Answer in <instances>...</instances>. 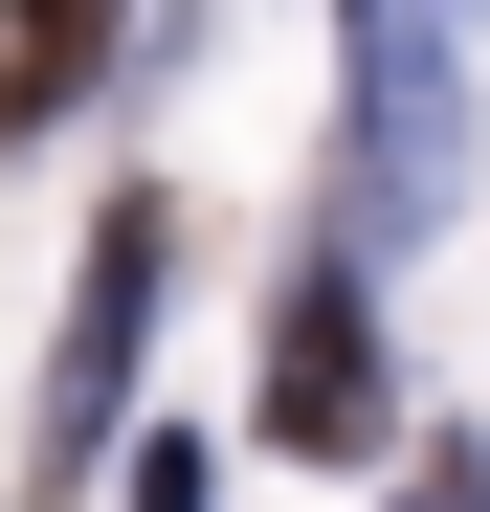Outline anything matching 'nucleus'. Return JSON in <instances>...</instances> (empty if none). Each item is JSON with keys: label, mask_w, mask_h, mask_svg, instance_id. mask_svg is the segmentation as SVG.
Wrapping results in <instances>:
<instances>
[{"label": "nucleus", "mask_w": 490, "mask_h": 512, "mask_svg": "<svg viewBox=\"0 0 490 512\" xmlns=\"http://www.w3.org/2000/svg\"><path fill=\"white\" fill-rule=\"evenodd\" d=\"M468 201V0H357V245H424Z\"/></svg>", "instance_id": "f257e3e1"}, {"label": "nucleus", "mask_w": 490, "mask_h": 512, "mask_svg": "<svg viewBox=\"0 0 490 512\" xmlns=\"http://www.w3.org/2000/svg\"><path fill=\"white\" fill-rule=\"evenodd\" d=\"M156 268H179V201H112V223H90V268H67V357H45V423H23V468H45V490H90L112 401H134V357H156Z\"/></svg>", "instance_id": "f03ea898"}, {"label": "nucleus", "mask_w": 490, "mask_h": 512, "mask_svg": "<svg viewBox=\"0 0 490 512\" xmlns=\"http://www.w3.org/2000/svg\"><path fill=\"white\" fill-rule=\"evenodd\" d=\"M379 423H401V379H379V312H357V268H290V312H268V446L357 468Z\"/></svg>", "instance_id": "7ed1b4c3"}, {"label": "nucleus", "mask_w": 490, "mask_h": 512, "mask_svg": "<svg viewBox=\"0 0 490 512\" xmlns=\"http://www.w3.org/2000/svg\"><path fill=\"white\" fill-rule=\"evenodd\" d=\"M112 45H134V0H0V134H67L112 90Z\"/></svg>", "instance_id": "20e7f679"}, {"label": "nucleus", "mask_w": 490, "mask_h": 512, "mask_svg": "<svg viewBox=\"0 0 490 512\" xmlns=\"http://www.w3.org/2000/svg\"><path fill=\"white\" fill-rule=\"evenodd\" d=\"M112 512H223V468H201V446H134V468H112Z\"/></svg>", "instance_id": "39448f33"}, {"label": "nucleus", "mask_w": 490, "mask_h": 512, "mask_svg": "<svg viewBox=\"0 0 490 512\" xmlns=\"http://www.w3.org/2000/svg\"><path fill=\"white\" fill-rule=\"evenodd\" d=\"M401 512H490V446H424V490H401Z\"/></svg>", "instance_id": "423d86ee"}]
</instances>
